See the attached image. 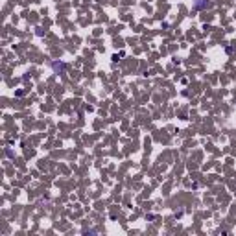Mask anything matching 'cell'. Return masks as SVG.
I'll return each instance as SVG.
<instances>
[{"label":"cell","mask_w":236,"mask_h":236,"mask_svg":"<svg viewBox=\"0 0 236 236\" xmlns=\"http://www.w3.org/2000/svg\"><path fill=\"white\" fill-rule=\"evenodd\" d=\"M54 68L59 70V72H63V70H65V65H63V63H54Z\"/></svg>","instance_id":"cell-1"}]
</instances>
